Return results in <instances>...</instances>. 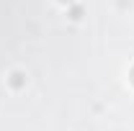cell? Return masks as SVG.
Listing matches in <instances>:
<instances>
[{
  "instance_id": "6da1fadb",
  "label": "cell",
  "mask_w": 134,
  "mask_h": 131,
  "mask_svg": "<svg viewBox=\"0 0 134 131\" xmlns=\"http://www.w3.org/2000/svg\"><path fill=\"white\" fill-rule=\"evenodd\" d=\"M132 82H134V67H132Z\"/></svg>"
},
{
  "instance_id": "7a4b0ae2",
  "label": "cell",
  "mask_w": 134,
  "mask_h": 131,
  "mask_svg": "<svg viewBox=\"0 0 134 131\" xmlns=\"http://www.w3.org/2000/svg\"><path fill=\"white\" fill-rule=\"evenodd\" d=\"M59 3H70V0H59Z\"/></svg>"
}]
</instances>
